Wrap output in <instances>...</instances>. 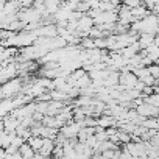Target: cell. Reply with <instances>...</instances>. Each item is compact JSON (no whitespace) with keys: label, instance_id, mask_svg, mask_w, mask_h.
Returning a JSON list of instances; mask_svg holds the SVG:
<instances>
[{"label":"cell","instance_id":"obj_4","mask_svg":"<svg viewBox=\"0 0 159 159\" xmlns=\"http://www.w3.org/2000/svg\"><path fill=\"white\" fill-rule=\"evenodd\" d=\"M142 125L147 129H157V117H147Z\"/></svg>","mask_w":159,"mask_h":159},{"label":"cell","instance_id":"obj_5","mask_svg":"<svg viewBox=\"0 0 159 159\" xmlns=\"http://www.w3.org/2000/svg\"><path fill=\"white\" fill-rule=\"evenodd\" d=\"M117 136H119L120 143H126V142H129V140H131V137H133V134H131V133L123 131V129H119V128H117Z\"/></svg>","mask_w":159,"mask_h":159},{"label":"cell","instance_id":"obj_9","mask_svg":"<svg viewBox=\"0 0 159 159\" xmlns=\"http://www.w3.org/2000/svg\"><path fill=\"white\" fill-rule=\"evenodd\" d=\"M95 137H97V140H98V142H102V140H106V139H108V133H106V129L95 133Z\"/></svg>","mask_w":159,"mask_h":159},{"label":"cell","instance_id":"obj_3","mask_svg":"<svg viewBox=\"0 0 159 159\" xmlns=\"http://www.w3.org/2000/svg\"><path fill=\"white\" fill-rule=\"evenodd\" d=\"M19 151H20V154H22V157H33L34 156V150H33V147L28 143V142H24L20 147H19Z\"/></svg>","mask_w":159,"mask_h":159},{"label":"cell","instance_id":"obj_14","mask_svg":"<svg viewBox=\"0 0 159 159\" xmlns=\"http://www.w3.org/2000/svg\"><path fill=\"white\" fill-rule=\"evenodd\" d=\"M3 129H5V122L0 120V131H3Z\"/></svg>","mask_w":159,"mask_h":159},{"label":"cell","instance_id":"obj_10","mask_svg":"<svg viewBox=\"0 0 159 159\" xmlns=\"http://www.w3.org/2000/svg\"><path fill=\"white\" fill-rule=\"evenodd\" d=\"M153 92H154V88H153V86H148V84H145L143 89H142V94H143V95H151Z\"/></svg>","mask_w":159,"mask_h":159},{"label":"cell","instance_id":"obj_2","mask_svg":"<svg viewBox=\"0 0 159 159\" xmlns=\"http://www.w3.org/2000/svg\"><path fill=\"white\" fill-rule=\"evenodd\" d=\"M27 142L33 147V150H34V151H39V150L42 148L44 137H42V136H34V134H31V136L28 137V140H27Z\"/></svg>","mask_w":159,"mask_h":159},{"label":"cell","instance_id":"obj_8","mask_svg":"<svg viewBox=\"0 0 159 159\" xmlns=\"http://www.w3.org/2000/svg\"><path fill=\"white\" fill-rule=\"evenodd\" d=\"M86 143H88V145H89V147H91V148L94 150V147H95V145L98 143V140H97L95 134H91V136H89V137L86 139Z\"/></svg>","mask_w":159,"mask_h":159},{"label":"cell","instance_id":"obj_13","mask_svg":"<svg viewBox=\"0 0 159 159\" xmlns=\"http://www.w3.org/2000/svg\"><path fill=\"white\" fill-rule=\"evenodd\" d=\"M153 44H156V45L159 47V34H154V41H153Z\"/></svg>","mask_w":159,"mask_h":159},{"label":"cell","instance_id":"obj_7","mask_svg":"<svg viewBox=\"0 0 159 159\" xmlns=\"http://www.w3.org/2000/svg\"><path fill=\"white\" fill-rule=\"evenodd\" d=\"M94 42H95V47H98V48H106V47H108L106 38H95Z\"/></svg>","mask_w":159,"mask_h":159},{"label":"cell","instance_id":"obj_15","mask_svg":"<svg viewBox=\"0 0 159 159\" xmlns=\"http://www.w3.org/2000/svg\"><path fill=\"white\" fill-rule=\"evenodd\" d=\"M157 20H159V16H157Z\"/></svg>","mask_w":159,"mask_h":159},{"label":"cell","instance_id":"obj_11","mask_svg":"<svg viewBox=\"0 0 159 159\" xmlns=\"http://www.w3.org/2000/svg\"><path fill=\"white\" fill-rule=\"evenodd\" d=\"M151 13H153V14H156V16H159V3H157V5H154V7L151 8Z\"/></svg>","mask_w":159,"mask_h":159},{"label":"cell","instance_id":"obj_12","mask_svg":"<svg viewBox=\"0 0 159 159\" xmlns=\"http://www.w3.org/2000/svg\"><path fill=\"white\" fill-rule=\"evenodd\" d=\"M7 156V151H5V148L3 147H0V157H5Z\"/></svg>","mask_w":159,"mask_h":159},{"label":"cell","instance_id":"obj_6","mask_svg":"<svg viewBox=\"0 0 159 159\" xmlns=\"http://www.w3.org/2000/svg\"><path fill=\"white\" fill-rule=\"evenodd\" d=\"M148 72H150L151 76H154L156 80H159V66L156 62H153L151 66H148Z\"/></svg>","mask_w":159,"mask_h":159},{"label":"cell","instance_id":"obj_1","mask_svg":"<svg viewBox=\"0 0 159 159\" xmlns=\"http://www.w3.org/2000/svg\"><path fill=\"white\" fill-rule=\"evenodd\" d=\"M153 41H154V34L153 33H140L137 42H139L140 48H147L150 44H153Z\"/></svg>","mask_w":159,"mask_h":159}]
</instances>
